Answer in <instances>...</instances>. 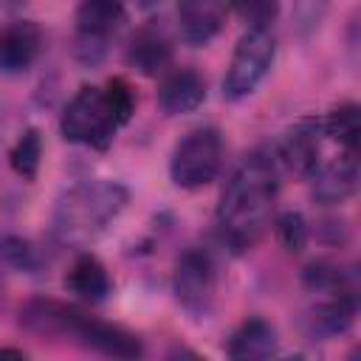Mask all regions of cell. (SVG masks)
I'll return each mask as SVG.
<instances>
[{"instance_id": "obj_1", "label": "cell", "mask_w": 361, "mask_h": 361, "mask_svg": "<svg viewBox=\"0 0 361 361\" xmlns=\"http://www.w3.org/2000/svg\"><path fill=\"white\" fill-rule=\"evenodd\" d=\"M279 189V161L274 149H254L234 169L217 203V234L231 251H248L265 231Z\"/></svg>"}, {"instance_id": "obj_2", "label": "cell", "mask_w": 361, "mask_h": 361, "mask_svg": "<svg viewBox=\"0 0 361 361\" xmlns=\"http://www.w3.org/2000/svg\"><path fill=\"white\" fill-rule=\"evenodd\" d=\"M20 324L37 336L73 338L82 347H90L102 355L113 358H138L144 355V344L135 333L121 324L96 319L76 305H65L56 299H31L20 307Z\"/></svg>"}, {"instance_id": "obj_3", "label": "cell", "mask_w": 361, "mask_h": 361, "mask_svg": "<svg viewBox=\"0 0 361 361\" xmlns=\"http://www.w3.org/2000/svg\"><path fill=\"white\" fill-rule=\"evenodd\" d=\"M130 192L118 180H82L65 189L54 206V234L65 245H87L121 214Z\"/></svg>"}, {"instance_id": "obj_4", "label": "cell", "mask_w": 361, "mask_h": 361, "mask_svg": "<svg viewBox=\"0 0 361 361\" xmlns=\"http://www.w3.org/2000/svg\"><path fill=\"white\" fill-rule=\"evenodd\" d=\"M118 127H124V124L118 121L116 110L110 107L104 87H93V85L79 87L76 96L65 104L62 118H59V133L65 141L82 144V147H90L99 152L113 144Z\"/></svg>"}, {"instance_id": "obj_5", "label": "cell", "mask_w": 361, "mask_h": 361, "mask_svg": "<svg viewBox=\"0 0 361 361\" xmlns=\"http://www.w3.org/2000/svg\"><path fill=\"white\" fill-rule=\"evenodd\" d=\"M223 166V138L214 127L189 130L172 149L169 178L178 189L209 186Z\"/></svg>"}, {"instance_id": "obj_6", "label": "cell", "mask_w": 361, "mask_h": 361, "mask_svg": "<svg viewBox=\"0 0 361 361\" xmlns=\"http://www.w3.org/2000/svg\"><path fill=\"white\" fill-rule=\"evenodd\" d=\"M276 56V39L271 28H248L228 62L226 79H223V96L231 102H240L257 90V85L265 79Z\"/></svg>"}, {"instance_id": "obj_7", "label": "cell", "mask_w": 361, "mask_h": 361, "mask_svg": "<svg viewBox=\"0 0 361 361\" xmlns=\"http://www.w3.org/2000/svg\"><path fill=\"white\" fill-rule=\"evenodd\" d=\"M127 8L121 0H82L76 8V34H73V56L85 68H96L116 31L124 25Z\"/></svg>"}, {"instance_id": "obj_8", "label": "cell", "mask_w": 361, "mask_h": 361, "mask_svg": "<svg viewBox=\"0 0 361 361\" xmlns=\"http://www.w3.org/2000/svg\"><path fill=\"white\" fill-rule=\"evenodd\" d=\"M172 293L192 319H206L217 293V268L209 251L189 248L178 257L172 274Z\"/></svg>"}, {"instance_id": "obj_9", "label": "cell", "mask_w": 361, "mask_h": 361, "mask_svg": "<svg viewBox=\"0 0 361 361\" xmlns=\"http://www.w3.org/2000/svg\"><path fill=\"white\" fill-rule=\"evenodd\" d=\"M322 121L307 116L299 118L279 141L276 147V161H282L290 172L310 178V172L322 164Z\"/></svg>"}, {"instance_id": "obj_10", "label": "cell", "mask_w": 361, "mask_h": 361, "mask_svg": "<svg viewBox=\"0 0 361 361\" xmlns=\"http://www.w3.org/2000/svg\"><path fill=\"white\" fill-rule=\"evenodd\" d=\"M45 37L34 20H14L0 31V73H25L42 54Z\"/></svg>"}, {"instance_id": "obj_11", "label": "cell", "mask_w": 361, "mask_h": 361, "mask_svg": "<svg viewBox=\"0 0 361 361\" xmlns=\"http://www.w3.org/2000/svg\"><path fill=\"white\" fill-rule=\"evenodd\" d=\"M228 17L226 0H178V31L192 48L212 42Z\"/></svg>"}, {"instance_id": "obj_12", "label": "cell", "mask_w": 361, "mask_h": 361, "mask_svg": "<svg viewBox=\"0 0 361 361\" xmlns=\"http://www.w3.org/2000/svg\"><path fill=\"white\" fill-rule=\"evenodd\" d=\"M124 59L144 76H158L172 62V37L161 23H144L127 42Z\"/></svg>"}, {"instance_id": "obj_13", "label": "cell", "mask_w": 361, "mask_h": 361, "mask_svg": "<svg viewBox=\"0 0 361 361\" xmlns=\"http://www.w3.org/2000/svg\"><path fill=\"white\" fill-rule=\"evenodd\" d=\"M310 180H313V197L319 203L324 206L344 203L347 197L355 195L358 186V155L341 149V155H336L333 161H322L310 172Z\"/></svg>"}, {"instance_id": "obj_14", "label": "cell", "mask_w": 361, "mask_h": 361, "mask_svg": "<svg viewBox=\"0 0 361 361\" xmlns=\"http://www.w3.org/2000/svg\"><path fill=\"white\" fill-rule=\"evenodd\" d=\"M203 102H206V82L192 68H175L158 85V104L166 116L195 113Z\"/></svg>"}, {"instance_id": "obj_15", "label": "cell", "mask_w": 361, "mask_h": 361, "mask_svg": "<svg viewBox=\"0 0 361 361\" xmlns=\"http://www.w3.org/2000/svg\"><path fill=\"white\" fill-rule=\"evenodd\" d=\"M358 313V296L355 290H344V293H330V299L319 302L307 316H305V327L310 336L319 338H330V336H341L353 327Z\"/></svg>"}, {"instance_id": "obj_16", "label": "cell", "mask_w": 361, "mask_h": 361, "mask_svg": "<svg viewBox=\"0 0 361 361\" xmlns=\"http://www.w3.org/2000/svg\"><path fill=\"white\" fill-rule=\"evenodd\" d=\"M65 288L71 293H76L79 299L90 302V305H99L104 302L110 293H113V279L104 268V262L93 254H79L68 274H65Z\"/></svg>"}, {"instance_id": "obj_17", "label": "cell", "mask_w": 361, "mask_h": 361, "mask_svg": "<svg viewBox=\"0 0 361 361\" xmlns=\"http://www.w3.org/2000/svg\"><path fill=\"white\" fill-rule=\"evenodd\" d=\"M276 327L259 316L245 319L226 344V353L237 361H254V358H268L276 353Z\"/></svg>"}, {"instance_id": "obj_18", "label": "cell", "mask_w": 361, "mask_h": 361, "mask_svg": "<svg viewBox=\"0 0 361 361\" xmlns=\"http://www.w3.org/2000/svg\"><path fill=\"white\" fill-rule=\"evenodd\" d=\"M322 133L330 135L344 152L358 155V144H361V110L355 102H344L338 107H333L327 113V118L322 121Z\"/></svg>"}, {"instance_id": "obj_19", "label": "cell", "mask_w": 361, "mask_h": 361, "mask_svg": "<svg viewBox=\"0 0 361 361\" xmlns=\"http://www.w3.org/2000/svg\"><path fill=\"white\" fill-rule=\"evenodd\" d=\"M305 288L316 290V293H344V290H355V274L333 265V262H313L305 268L302 274Z\"/></svg>"}, {"instance_id": "obj_20", "label": "cell", "mask_w": 361, "mask_h": 361, "mask_svg": "<svg viewBox=\"0 0 361 361\" xmlns=\"http://www.w3.org/2000/svg\"><path fill=\"white\" fill-rule=\"evenodd\" d=\"M39 161H42V135L37 127H28L8 149V164L23 180H34L39 172Z\"/></svg>"}, {"instance_id": "obj_21", "label": "cell", "mask_w": 361, "mask_h": 361, "mask_svg": "<svg viewBox=\"0 0 361 361\" xmlns=\"http://www.w3.org/2000/svg\"><path fill=\"white\" fill-rule=\"evenodd\" d=\"M276 240L288 254H299L307 245V223L299 212H282L274 223Z\"/></svg>"}, {"instance_id": "obj_22", "label": "cell", "mask_w": 361, "mask_h": 361, "mask_svg": "<svg viewBox=\"0 0 361 361\" xmlns=\"http://www.w3.org/2000/svg\"><path fill=\"white\" fill-rule=\"evenodd\" d=\"M248 28H268L279 14V0H226Z\"/></svg>"}, {"instance_id": "obj_23", "label": "cell", "mask_w": 361, "mask_h": 361, "mask_svg": "<svg viewBox=\"0 0 361 361\" xmlns=\"http://www.w3.org/2000/svg\"><path fill=\"white\" fill-rule=\"evenodd\" d=\"M330 0H293V25L302 39L319 31L324 14H327Z\"/></svg>"}, {"instance_id": "obj_24", "label": "cell", "mask_w": 361, "mask_h": 361, "mask_svg": "<svg viewBox=\"0 0 361 361\" xmlns=\"http://www.w3.org/2000/svg\"><path fill=\"white\" fill-rule=\"evenodd\" d=\"M104 93H107L110 107L116 110L118 121H121V124H127V121L133 118V113H135V93H133L130 82H127V79H121V76H113V79L104 85Z\"/></svg>"}, {"instance_id": "obj_25", "label": "cell", "mask_w": 361, "mask_h": 361, "mask_svg": "<svg viewBox=\"0 0 361 361\" xmlns=\"http://www.w3.org/2000/svg\"><path fill=\"white\" fill-rule=\"evenodd\" d=\"M0 254L6 257V262H11V265L20 268V271H34V268H37V251L31 248L28 240L6 237L3 245H0Z\"/></svg>"}, {"instance_id": "obj_26", "label": "cell", "mask_w": 361, "mask_h": 361, "mask_svg": "<svg viewBox=\"0 0 361 361\" xmlns=\"http://www.w3.org/2000/svg\"><path fill=\"white\" fill-rule=\"evenodd\" d=\"M0 355H6V358H25V353L14 350V347H0Z\"/></svg>"}, {"instance_id": "obj_27", "label": "cell", "mask_w": 361, "mask_h": 361, "mask_svg": "<svg viewBox=\"0 0 361 361\" xmlns=\"http://www.w3.org/2000/svg\"><path fill=\"white\" fill-rule=\"evenodd\" d=\"M23 3H25V0H3L6 8H17V6H23Z\"/></svg>"}]
</instances>
